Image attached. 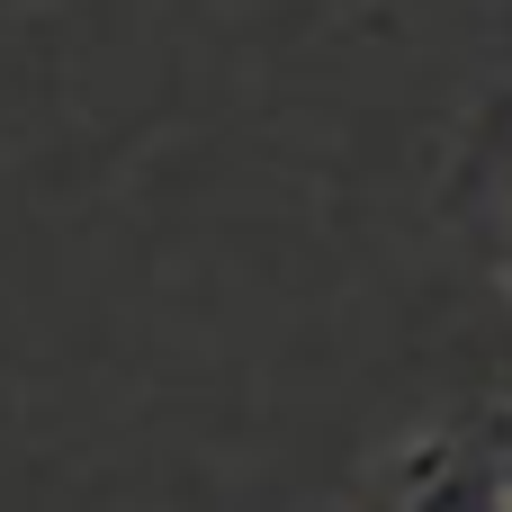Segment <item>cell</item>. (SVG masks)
I'll return each mask as SVG.
<instances>
[{
	"mask_svg": "<svg viewBox=\"0 0 512 512\" xmlns=\"http://www.w3.org/2000/svg\"><path fill=\"white\" fill-rule=\"evenodd\" d=\"M504 279H512V216H504Z\"/></svg>",
	"mask_w": 512,
	"mask_h": 512,
	"instance_id": "obj_3",
	"label": "cell"
},
{
	"mask_svg": "<svg viewBox=\"0 0 512 512\" xmlns=\"http://www.w3.org/2000/svg\"><path fill=\"white\" fill-rule=\"evenodd\" d=\"M495 441H504V477H512V414H495Z\"/></svg>",
	"mask_w": 512,
	"mask_h": 512,
	"instance_id": "obj_2",
	"label": "cell"
},
{
	"mask_svg": "<svg viewBox=\"0 0 512 512\" xmlns=\"http://www.w3.org/2000/svg\"><path fill=\"white\" fill-rule=\"evenodd\" d=\"M351 512H512L495 414H459V423H441V432L396 441V450L351 486Z\"/></svg>",
	"mask_w": 512,
	"mask_h": 512,
	"instance_id": "obj_1",
	"label": "cell"
}]
</instances>
